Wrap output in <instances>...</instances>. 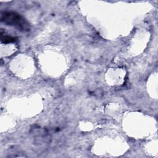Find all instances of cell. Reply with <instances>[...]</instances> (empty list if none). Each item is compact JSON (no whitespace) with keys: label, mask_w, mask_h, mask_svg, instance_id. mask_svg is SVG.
<instances>
[{"label":"cell","mask_w":158,"mask_h":158,"mask_svg":"<svg viewBox=\"0 0 158 158\" xmlns=\"http://www.w3.org/2000/svg\"><path fill=\"white\" fill-rule=\"evenodd\" d=\"M1 20L7 25L14 27L20 31H27L30 30L27 21L20 14L14 12L5 11L1 13Z\"/></svg>","instance_id":"6da1fadb"},{"label":"cell","mask_w":158,"mask_h":158,"mask_svg":"<svg viewBox=\"0 0 158 158\" xmlns=\"http://www.w3.org/2000/svg\"><path fill=\"white\" fill-rule=\"evenodd\" d=\"M15 38L6 35L5 33V31H2V30H1V41L2 43H12V42H15Z\"/></svg>","instance_id":"7a4b0ae2"}]
</instances>
